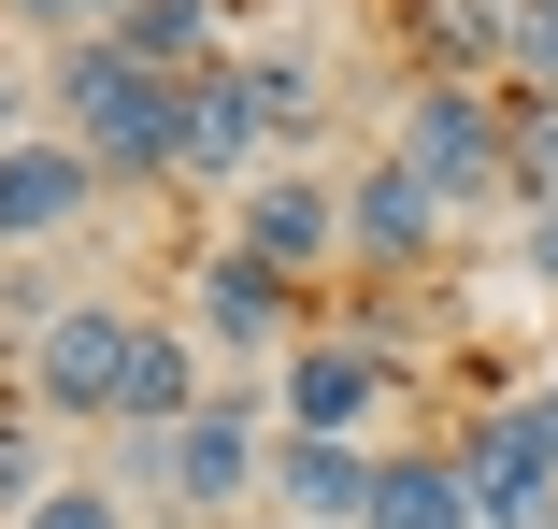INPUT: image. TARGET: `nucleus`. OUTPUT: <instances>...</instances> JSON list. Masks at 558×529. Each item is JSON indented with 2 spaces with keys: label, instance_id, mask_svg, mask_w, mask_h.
Instances as JSON below:
<instances>
[{
  "label": "nucleus",
  "instance_id": "obj_1",
  "mask_svg": "<svg viewBox=\"0 0 558 529\" xmlns=\"http://www.w3.org/2000/svg\"><path fill=\"white\" fill-rule=\"evenodd\" d=\"M44 130L86 144L100 186H172V158H186V86L144 72L116 29H86V44H58V72H44Z\"/></svg>",
  "mask_w": 558,
  "mask_h": 529
},
{
  "label": "nucleus",
  "instance_id": "obj_2",
  "mask_svg": "<svg viewBox=\"0 0 558 529\" xmlns=\"http://www.w3.org/2000/svg\"><path fill=\"white\" fill-rule=\"evenodd\" d=\"M272 444H287V415H272V386L258 372H215V401L172 430V529H258V501H272Z\"/></svg>",
  "mask_w": 558,
  "mask_h": 529
},
{
  "label": "nucleus",
  "instance_id": "obj_3",
  "mask_svg": "<svg viewBox=\"0 0 558 529\" xmlns=\"http://www.w3.org/2000/svg\"><path fill=\"white\" fill-rule=\"evenodd\" d=\"M172 315H186V344H201L215 372H258V358H287V344L315 330V315H301V286H287L272 258H244L230 230L186 258V300H172Z\"/></svg>",
  "mask_w": 558,
  "mask_h": 529
},
{
  "label": "nucleus",
  "instance_id": "obj_4",
  "mask_svg": "<svg viewBox=\"0 0 558 529\" xmlns=\"http://www.w3.org/2000/svg\"><path fill=\"white\" fill-rule=\"evenodd\" d=\"M444 458H459V487H473V515H487V529H544V501H558V386L473 401Z\"/></svg>",
  "mask_w": 558,
  "mask_h": 529
},
{
  "label": "nucleus",
  "instance_id": "obj_5",
  "mask_svg": "<svg viewBox=\"0 0 558 529\" xmlns=\"http://www.w3.org/2000/svg\"><path fill=\"white\" fill-rule=\"evenodd\" d=\"M387 158L444 200V216H487L501 200V86H401Z\"/></svg>",
  "mask_w": 558,
  "mask_h": 529
},
{
  "label": "nucleus",
  "instance_id": "obj_6",
  "mask_svg": "<svg viewBox=\"0 0 558 529\" xmlns=\"http://www.w3.org/2000/svg\"><path fill=\"white\" fill-rule=\"evenodd\" d=\"M144 344V300H58L29 330V415H72V430H116V386Z\"/></svg>",
  "mask_w": 558,
  "mask_h": 529
},
{
  "label": "nucleus",
  "instance_id": "obj_7",
  "mask_svg": "<svg viewBox=\"0 0 558 529\" xmlns=\"http://www.w3.org/2000/svg\"><path fill=\"white\" fill-rule=\"evenodd\" d=\"M444 244H459V216L373 144V158L344 172V258H359V286H415V272H444Z\"/></svg>",
  "mask_w": 558,
  "mask_h": 529
},
{
  "label": "nucleus",
  "instance_id": "obj_8",
  "mask_svg": "<svg viewBox=\"0 0 558 529\" xmlns=\"http://www.w3.org/2000/svg\"><path fill=\"white\" fill-rule=\"evenodd\" d=\"M387 386H401V358L359 344V330H301L272 358V415H287V430H329V444H359L373 415H387Z\"/></svg>",
  "mask_w": 558,
  "mask_h": 529
},
{
  "label": "nucleus",
  "instance_id": "obj_9",
  "mask_svg": "<svg viewBox=\"0 0 558 529\" xmlns=\"http://www.w3.org/2000/svg\"><path fill=\"white\" fill-rule=\"evenodd\" d=\"M230 244H244V258H272L287 286H315L329 258H344V172H301V158H272V172L230 200Z\"/></svg>",
  "mask_w": 558,
  "mask_h": 529
},
{
  "label": "nucleus",
  "instance_id": "obj_10",
  "mask_svg": "<svg viewBox=\"0 0 558 529\" xmlns=\"http://www.w3.org/2000/svg\"><path fill=\"white\" fill-rule=\"evenodd\" d=\"M415 86H515V0H387Z\"/></svg>",
  "mask_w": 558,
  "mask_h": 529
},
{
  "label": "nucleus",
  "instance_id": "obj_11",
  "mask_svg": "<svg viewBox=\"0 0 558 529\" xmlns=\"http://www.w3.org/2000/svg\"><path fill=\"white\" fill-rule=\"evenodd\" d=\"M86 216H100V172H86V144L29 130L15 158H0V258H44V244H72Z\"/></svg>",
  "mask_w": 558,
  "mask_h": 529
},
{
  "label": "nucleus",
  "instance_id": "obj_12",
  "mask_svg": "<svg viewBox=\"0 0 558 529\" xmlns=\"http://www.w3.org/2000/svg\"><path fill=\"white\" fill-rule=\"evenodd\" d=\"M258 172H272V115L244 100V72H201V86H186V158H172V186L244 200Z\"/></svg>",
  "mask_w": 558,
  "mask_h": 529
},
{
  "label": "nucleus",
  "instance_id": "obj_13",
  "mask_svg": "<svg viewBox=\"0 0 558 529\" xmlns=\"http://www.w3.org/2000/svg\"><path fill=\"white\" fill-rule=\"evenodd\" d=\"M373 458H387V444L287 430V444H272V501H258V515H287V529H359V501H373Z\"/></svg>",
  "mask_w": 558,
  "mask_h": 529
},
{
  "label": "nucleus",
  "instance_id": "obj_14",
  "mask_svg": "<svg viewBox=\"0 0 558 529\" xmlns=\"http://www.w3.org/2000/svg\"><path fill=\"white\" fill-rule=\"evenodd\" d=\"M201 401H215V358L186 344V315H144V344H130V386H116V430H186Z\"/></svg>",
  "mask_w": 558,
  "mask_h": 529
},
{
  "label": "nucleus",
  "instance_id": "obj_15",
  "mask_svg": "<svg viewBox=\"0 0 558 529\" xmlns=\"http://www.w3.org/2000/svg\"><path fill=\"white\" fill-rule=\"evenodd\" d=\"M359 529H487V515H473V487H459V458H444V444H387Z\"/></svg>",
  "mask_w": 558,
  "mask_h": 529
},
{
  "label": "nucleus",
  "instance_id": "obj_16",
  "mask_svg": "<svg viewBox=\"0 0 558 529\" xmlns=\"http://www.w3.org/2000/svg\"><path fill=\"white\" fill-rule=\"evenodd\" d=\"M501 200L558 216V86H501Z\"/></svg>",
  "mask_w": 558,
  "mask_h": 529
},
{
  "label": "nucleus",
  "instance_id": "obj_17",
  "mask_svg": "<svg viewBox=\"0 0 558 529\" xmlns=\"http://www.w3.org/2000/svg\"><path fill=\"white\" fill-rule=\"evenodd\" d=\"M230 72H244V100L272 115V158H301V144L329 130V86H315V58H287V44H244Z\"/></svg>",
  "mask_w": 558,
  "mask_h": 529
},
{
  "label": "nucleus",
  "instance_id": "obj_18",
  "mask_svg": "<svg viewBox=\"0 0 558 529\" xmlns=\"http://www.w3.org/2000/svg\"><path fill=\"white\" fill-rule=\"evenodd\" d=\"M44 487H58V458H44V430H29L15 401H0V529H15V515H29Z\"/></svg>",
  "mask_w": 558,
  "mask_h": 529
},
{
  "label": "nucleus",
  "instance_id": "obj_19",
  "mask_svg": "<svg viewBox=\"0 0 558 529\" xmlns=\"http://www.w3.org/2000/svg\"><path fill=\"white\" fill-rule=\"evenodd\" d=\"M15 529H130V501L100 487V472H58V487H44V501H29Z\"/></svg>",
  "mask_w": 558,
  "mask_h": 529
},
{
  "label": "nucleus",
  "instance_id": "obj_20",
  "mask_svg": "<svg viewBox=\"0 0 558 529\" xmlns=\"http://www.w3.org/2000/svg\"><path fill=\"white\" fill-rule=\"evenodd\" d=\"M515 86H558V0H515Z\"/></svg>",
  "mask_w": 558,
  "mask_h": 529
},
{
  "label": "nucleus",
  "instance_id": "obj_21",
  "mask_svg": "<svg viewBox=\"0 0 558 529\" xmlns=\"http://www.w3.org/2000/svg\"><path fill=\"white\" fill-rule=\"evenodd\" d=\"M116 0H0V29H58V44H86Z\"/></svg>",
  "mask_w": 558,
  "mask_h": 529
},
{
  "label": "nucleus",
  "instance_id": "obj_22",
  "mask_svg": "<svg viewBox=\"0 0 558 529\" xmlns=\"http://www.w3.org/2000/svg\"><path fill=\"white\" fill-rule=\"evenodd\" d=\"M29 130H44V86H29V72H15V58H0V158H15V144H29Z\"/></svg>",
  "mask_w": 558,
  "mask_h": 529
},
{
  "label": "nucleus",
  "instance_id": "obj_23",
  "mask_svg": "<svg viewBox=\"0 0 558 529\" xmlns=\"http://www.w3.org/2000/svg\"><path fill=\"white\" fill-rule=\"evenodd\" d=\"M515 258H530V286H558V216H515Z\"/></svg>",
  "mask_w": 558,
  "mask_h": 529
},
{
  "label": "nucleus",
  "instance_id": "obj_24",
  "mask_svg": "<svg viewBox=\"0 0 558 529\" xmlns=\"http://www.w3.org/2000/svg\"><path fill=\"white\" fill-rule=\"evenodd\" d=\"M258 529H287V515H258Z\"/></svg>",
  "mask_w": 558,
  "mask_h": 529
}]
</instances>
